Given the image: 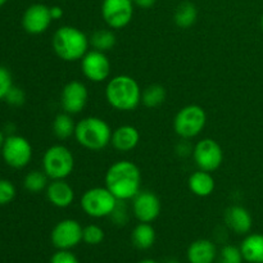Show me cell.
I'll return each instance as SVG.
<instances>
[{"label":"cell","mask_w":263,"mask_h":263,"mask_svg":"<svg viewBox=\"0 0 263 263\" xmlns=\"http://www.w3.org/2000/svg\"><path fill=\"white\" fill-rule=\"evenodd\" d=\"M64 12H63V8H61L59 5H53L50 7V15L53 18V21H58L63 17Z\"/></svg>","instance_id":"cell-35"},{"label":"cell","mask_w":263,"mask_h":263,"mask_svg":"<svg viewBox=\"0 0 263 263\" xmlns=\"http://www.w3.org/2000/svg\"><path fill=\"white\" fill-rule=\"evenodd\" d=\"M17 190L14 184L7 179H0V205H7L14 200Z\"/></svg>","instance_id":"cell-30"},{"label":"cell","mask_w":263,"mask_h":263,"mask_svg":"<svg viewBox=\"0 0 263 263\" xmlns=\"http://www.w3.org/2000/svg\"><path fill=\"white\" fill-rule=\"evenodd\" d=\"M7 2H8V0H0V8L4 7V5L7 4Z\"/></svg>","instance_id":"cell-40"},{"label":"cell","mask_w":263,"mask_h":263,"mask_svg":"<svg viewBox=\"0 0 263 263\" xmlns=\"http://www.w3.org/2000/svg\"><path fill=\"white\" fill-rule=\"evenodd\" d=\"M135 7L141 8V9H149L156 4V0H133Z\"/></svg>","instance_id":"cell-36"},{"label":"cell","mask_w":263,"mask_h":263,"mask_svg":"<svg viewBox=\"0 0 263 263\" xmlns=\"http://www.w3.org/2000/svg\"><path fill=\"white\" fill-rule=\"evenodd\" d=\"M162 204L159 198L153 192L140 190L133 199L134 216L139 222L152 223L161 215Z\"/></svg>","instance_id":"cell-14"},{"label":"cell","mask_w":263,"mask_h":263,"mask_svg":"<svg viewBox=\"0 0 263 263\" xmlns=\"http://www.w3.org/2000/svg\"><path fill=\"white\" fill-rule=\"evenodd\" d=\"M140 141V133L133 125H122L113 130L112 144L113 148L120 153H127L134 151Z\"/></svg>","instance_id":"cell-18"},{"label":"cell","mask_w":263,"mask_h":263,"mask_svg":"<svg viewBox=\"0 0 263 263\" xmlns=\"http://www.w3.org/2000/svg\"><path fill=\"white\" fill-rule=\"evenodd\" d=\"M82 231H84V228L79 221L72 220V218L59 221L51 230V244L57 249L71 251L82 241Z\"/></svg>","instance_id":"cell-11"},{"label":"cell","mask_w":263,"mask_h":263,"mask_svg":"<svg viewBox=\"0 0 263 263\" xmlns=\"http://www.w3.org/2000/svg\"><path fill=\"white\" fill-rule=\"evenodd\" d=\"M51 45L57 55L64 62L81 61L89 51L90 40L86 33L73 26H62L54 32Z\"/></svg>","instance_id":"cell-3"},{"label":"cell","mask_w":263,"mask_h":263,"mask_svg":"<svg viewBox=\"0 0 263 263\" xmlns=\"http://www.w3.org/2000/svg\"><path fill=\"white\" fill-rule=\"evenodd\" d=\"M74 157L67 146L55 144L43 157V171L50 180H66L73 172Z\"/></svg>","instance_id":"cell-5"},{"label":"cell","mask_w":263,"mask_h":263,"mask_svg":"<svg viewBox=\"0 0 263 263\" xmlns=\"http://www.w3.org/2000/svg\"><path fill=\"white\" fill-rule=\"evenodd\" d=\"M143 90L134 77L118 74L112 77L105 86V99L108 104L120 112L135 110L141 103Z\"/></svg>","instance_id":"cell-2"},{"label":"cell","mask_w":263,"mask_h":263,"mask_svg":"<svg viewBox=\"0 0 263 263\" xmlns=\"http://www.w3.org/2000/svg\"><path fill=\"white\" fill-rule=\"evenodd\" d=\"M102 17L112 30H121L130 25L135 12L133 0H103Z\"/></svg>","instance_id":"cell-9"},{"label":"cell","mask_w":263,"mask_h":263,"mask_svg":"<svg viewBox=\"0 0 263 263\" xmlns=\"http://www.w3.org/2000/svg\"><path fill=\"white\" fill-rule=\"evenodd\" d=\"M225 223L238 235H246L253 226L251 212L241 205H231L225 212Z\"/></svg>","instance_id":"cell-17"},{"label":"cell","mask_w":263,"mask_h":263,"mask_svg":"<svg viewBox=\"0 0 263 263\" xmlns=\"http://www.w3.org/2000/svg\"><path fill=\"white\" fill-rule=\"evenodd\" d=\"M51 205L57 208H68L74 200V190L66 180H51L45 190Z\"/></svg>","instance_id":"cell-16"},{"label":"cell","mask_w":263,"mask_h":263,"mask_svg":"<svg viewBox=\"0 0 263 263\" xmlns=\"http://www.w3.org/2000/svg\"><path fill=\"white\" fill-rule=\"evenodd\" d=\"M49 185V177L44 171H37L33 170L30 171L23 179V186L27 192L32 193V194H37V193L46 190Z\"/></svg>","instance_id":"cell-27"},{"label":"cell","mask_w":263,"mask_h":263,"mask_svg":"<svg viewBox=\"0 0 263 263\" xmlns=\"http://www.w3.org/2000/svg\"><path fill=\"white\" fill-rule=\"evenodd\" d=\"M50 263H80L77 257L71 251H63L58 249L55 253L51 256Z\"/></svg>","instance_id":"cell-33"},{"label":"cell","mask_w":263,"mask_h":263,"mask_svg":"<svg viewBox=\"0 0 263 263\" xmlns=\"http://www.w3.org/2000/svg\"><path fill=\"white\" fill-rule=\"evenodd\" d=\"M261 28H262V31H263V14H262V17H261Z\"/></svg>","instance_id":"cell-41"},{"label":"cell","mask_w":263,"mask_h":263,"mask_svg":"<svg viewBox=\"0 0 263 263\" xmlns=\"http://www.w3.org/2000/svg\"><path fill=\"white\" fill-rule=\"evenodd\" d=\"M81 71L89 81L99 84L109 79L112 64L107 54L92 49L82 57Z\"/></svg>","instance_id":"cell-12"},{"label":"cell","mask_w":263,"mask_h":263,"mask_svg":"<svg viewBox=\"0 0 263 263\" xmlns=\"http://www.w3.org/2000/svg\"><path fill=\"white\" fill-rule=\"evenodd\" d=\"M164 263H181L177 258H167Z\"/></svg>","instance_id":"cell-38"},{"label":"cell","mask_w":263,"mask_h":263,"mask_svg":"<svg viewBox=\"0 0 263 263\" xmlns=\"http://www.w3.org/2000/svg\"><path fill=\"white\" fill-rule=\"evenodd\" d=\"M89 99V91L84 82L72 80L64 85L61 94V105L69 115H79L85 109Z\"/></svg>","instance_id":"cell-13"},{"label":"cell","mask_w":263,"mask_h":263,"mask_svg":"<svg viewBox=\"0 0 263 263\" xmlns=\"http://www.w3.org/2000/svg\"><path fill=\"white\" fill-rule=\"evenodd\" d=\"M53 18L50 15V7L45 4H32L25 10L22 15V27L31 35H41L50 27Z\"/></svg>","instance_id":"cell-15"},{"label":"cell","mask_w":263,"mask_h":263,"mask_svg":"<svg viewBox=\"0 0 263 263\" xmlns=\"http://www.w3.org/2000/svg\"><path fill=\"white\" fill-rule=\"evenodd\" d=\"M89 40L92 49L103 51V53H107V51L112 50L115 48L116 43H117L116 33L113 32L112 28L110 30H108V28H100V30L94 31L91 33V36L89 37Z\"/></svg>","instance_id":"cell-25"},{"label":"cell","mask_w":263,"mask_h":263,"mask_svg":"<svg viewBox=\"0 0 263 263\" xmlns=\"http://www.w3.org/2000/svg\"><path fill=\"white\" fill-rule=\"evenodd\" d=\"M244 258L240 248L235 246H225L217 254V263H243Z\"/></svg>","instance_id":"cell-28"},{"label":"cell","mask_w":263,"mask_h":263,"mask_svg":"<svg viewBox=\"0 0 263 263\" xmlns=\"http://www.w3.org/2000/svg\"><path fill=\"white\" fill-rule=\"evenodd\" d=\"M76 123H74L72 115L69 113H59L53 121V133L59 140H67L71 136H74Z\"/></svg>","instance_id":"cell-24"},{"label":"cell","mask_w":263,"mask_h":263,"mask_svg":"<svg viewBox=\"0 0 263 263\" xmlns=\"http://www.w3.org/2000/svg\"><path fill=\"white\" fill-rule=\"evenodd\" d=\"M207 125V113L200 105L190 104L181 108L175 116L174 130L185 140L197 138Z\"/></svg>","instance_id":"cell-6"},{"label":"cell","mask_w":263,"mask_h":263,"mask_svg":"<svg viewBox=\"0 0 263 263\" xmlns=\"http://www.w3.org/2000/svg\"><path fill=\"white\" fill-rule=\"evenodd\" d=\"M138 263H158V262L153 261V259H143V261H140V262H138Z\"/></svg>","instance_id":"cell-39"},{"label":"cell","mask_w":263,"mask_h":263,"mask_svg":"<svg viewBox=\"0 0 263 263\" xmlns=\"http://www.w3.org/2000/svg\"><path fill=\"white\" fill-rule=\"evenodd\" d=\"M13 86L14 85H13L12 73L9 72V69L0 66V99H4Z\"/></svg>","instance_id":"cell-31"},{"label":"cell","mask_w":263,"mask_h":263,"mask_svg":"<svg viewBox=\"0 0 263 263\" xmlns=\"http://www.w3.org/2000/svg\"><path fill=\"white\" fill-rule=\"evenodd\" d=\"M198 9L192 2H181L175 10L174 20L180 28H189L197 22Z\"/></svg>","instance_id":"cell-23"},{"label":"cell","mask_w":263,"mask_h":263,"mask_svg":"<svg viewBox=\"0 0 263 263\" xmlns=\"http://www.w3.org/2000/svg\"><path fill=\"white\" fill-rule=\"evenodd\" d=\"M243 258L249 263H263V234L256 233L246 236L240 246Z\"/></svg>","instance_id":"cell-21"},{"label":"cell","mask_w":263,"mask_h":263,"mask_svg":"<svg viewBox=\"0 0 263 263\" xmlns=\"http://www.w3.org/2000/svg\"><path fill=\"white\" fill-rule=\"evenodd\" d=\"M104 240V230L98 225H87L82 231V241L89 246H98Z\"/></svg>","instance_id":"cell-29"},{"label":"cell","mask_w":263,"mask_h":263,"mask_svg":"<svg viewBox=\"0 0 263 263\" xmlns=\"http://www.w3.org/2000/svg\"><path fill=\"white\" fill-rule=\"evenodd\" d=\"M105 187L121 202L133 200L140 192L141 172L134 162L122 159L110 164L105 172Z\"/></svg>","instance_id":"cell-1"},{"label":"cell","mask_w":263,"mask_h":263,"mask_svg":"<svg viewBox=\"0 0 263 263\" xmlns=\"http://www.w3.org/2000/svg\"><path fill=\"white\" fill-rule=\"evenodd\" d=\"M193 158L199 170L213 172L223 162V152L220 144L210 138L202 139L193 148Z\"/></svg>","instance_id":"cell-10"},{"label":"cell","mask_w":263,"mask_h":263,"mask_svg":"<svg viewBox=\"0 0 263 263\" xmlns=\"http://www.w3.org/2000/svg\"><path fill=\"white\" fill-rule=\"evenodd\" d=\"M120 200L107 189L95 186L87 189L81 197V208L89 217H109L117 207Z\"/></svg>","instance_id":"cell-7"},{"label":"cell","mask_w":263,"mask_h":263,"mask_svg":"<svg viewBox=\"0 0 263 263\" xmlns=\"http://www.w3.org/2000/svg\"><path fill=\"white\" fill-rule=\"evenodd\" d=\"M32 145L21 135H9L5 138L2 156L5 163L15 170L25 168L32 159Z\"/></svg>","instance_id":"cell-8"},{"label":"cell","mask_w":263,"mask_h":263,"mask_svg":"<svg viewBox=\"0 0 263 263\" xmlns=\"http://www.w3.org/2000/svg\"><path fill=\"white\" fill-rule=\"evenodd\" d=\"M187 185H189L190 192L200 198H205L212 195V193L215 192L216 187L215 179H213V176L211 175V172L203 171V170H198L197 172L190 175Z\"/></svg>","instance_id":"cell-20"},{"label":"cell","mask_w":263,"mask_h":263,"mask_svg":"<svg viewBox=\"0 0 263 263\" xmlns=\"http://www.w3.org/2000/svg\"><path fill=\"white\" fill-rule=\"evenodd\" d=\"M217 248L212 240L198 239L187 248L189 263H213L217 259Z\"/></svg>","instance_id":"cell-19"},{"label":"cell","mask_w":263,"mask_h":263,"mask_svg":"<svg viewBox=\"0 0 263 263\" xmlns=\"http://www.w3.org/2000/svg\"><path fill=\"white\" fill-rule=\"evenodd\" d=\"M112 128L103 118L90 116L76 123L74 139L82 148L99 152L107 148L112 140Z\"/></svg>","instance_id":"cell-4"},{"label":"cell","mask_w":263,"mask_h":263,"mask_svg":"<svg viewBox=\"0 0 263 263\" xmlns=\"http://www.w3.org/2000/svg\"><path fill=\"white\" fill-rule=\"evenodd\" d=\"M131 241L138 249L146 251L156 243V230L151 223L140 222L131 233Z\"/></svg>","instance_id":"cell-22"},{"label":"cell","mask_w":263,"mask_h":263,"mask_svg":"<svg viewBox=\"0 0 263 263\" xmlns=\"http://www.w3.org/2000/svg\"><path fill=\"white\" fill-rule=\"evenodd\" d=\"M121 203L122 202L120 200L117 204V207H116V210L113 211V213L109 216V217L112 218V220L115 221L117 225L123 226V225H126V222H127V211H126L125 208H123V210H121Z\"/></svg>","instance_id":"cell-34"},{"label":"cell","mask_w":263,"mask_h":263,"mask_svg":"<svg viewBox=\"0 0 263 263\" xmlns=\"http://www.w3.org/2000/svg\"><path fill=\"white\" fill-rule=\"evenodd\" d=\"M164 100H166V89L158 84L146 86L141 94V103L146 108L159 107Z\"/></svg>","instance_id":"cell-26"},{"label":"cell","mask_w":263,"mask_h":263,"mask_svg":"<svg viewBox=\"0 0 263 263\" xmlns=\"http://www.w3.org/2000/svg\"><path fill=\"white\" fill-rule=\"evenodd\" d=\"M4 141H5V136H4V134H3V131L0 130V149L3 148V144H4Z\"/></svg>","instance_id":"cell-37"},{"label":"cell","mask_w":263,"mask_h":263,"mask_svg":"<svg viewBox=\"0 0 263 263\" xmlns=\"http://www.w3.org/2000/svg\"><path fill=\"white\" fill-rule=\"evenodd\" d=\"M4 99L8 104L13 105V107H20V105H22L23 103H25L26 95H25V91H23L21 87L13 86Z\"/></svg>","instance_id":"cell-32"}]
</instances>
